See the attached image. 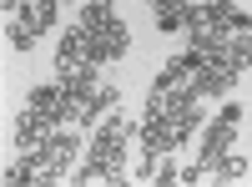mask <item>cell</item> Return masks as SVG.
I'll return each instance as SVG.
<instances>
[{
  "instance_id": "obj_15",
  "label": "cell",
  "mask_w": 252,
  "mask_h": 187,
  "mask_svg": "<svg viewBox=\"0 0 252 187\" xmlns=\"http://www.w3.org/2000/svg\"><path fill=\"white\" fill-rule=\"evenodd\" d=\"M202 5H217V0H202Z\"/></svg>"
},
{
  "instance_id": "obj_11",
  "label": "cell",
  "mask_w": 252,
  "mask_h": 187,
  "mask_svg": "<svg viewBox=\"0 0 252 187\" xmlns=\"http://www.w3.org/2000/svg\"><path fill=\"white\" fill-rule=\"evenodd\" d=\"M177 182H187V187H197V182H212V172H207V162H187Z\"/></svg>"
},
{
  "instance_id": "obj_1",
  "label": "cell",
  "mask_w": 252,
  "mask_h": 187,
  "mask_svg": "<svg viewBox=\"0 0 252 187\" xmlns=\"http://www.w3.org/2000/svg\"><path fill=\"white\" fill-rule=\"evenodd\" d=\"M81 137L71 132V127H56L46 142H40L35 152H26L31 162H35V187H56L61 177H71V167L81 162Z\"/></svg>"
},
{
  "instance_id": "obj_7",
  "label": "cell",
  "mask_w": 252,
  "mask_h": 187,
  "mask_svg": "<svg viewBox=\"0 0 252 187\" xmlns=\"http://www.w3.org/2000/svg\"><path fill=\"white\" fill-rule=\"evenodd\" d=\"M222 66L232 71V76L252 71V36H227V46H222Z\"/></svg>"
},
{
  "instance_id": "obj_16",
  "label": "cell",
  "mask_w": 252,
  "mask_h": 187,
  "mask_svg": "<svg viewBox=\"0 0 252 187\" xmlns=\"http://www.w3.org/2000/svg\"><path fill=\"white\" fill-rule=\"evenodd\" d=\"M247 157H252V152H247Z\"/></svg>"
},
{
  "instance_id": "obj_8",
  "label": "cell",
  "mask_w": 252,
  "mask_h": 187,
  "mask_svg": "<svg viewBox=\"0 0 252 187\" xmlns=\"http://www.w3.org/2000/svg\"><path fill=\"white\" fill-rule=\"evenodd\" d=\"M207 172H212V182H237V177L252 172V157H242V152H222Z\"/></svg>"
},
{
  "instance_id": "obj_13",
  "label": "cell",
  "mask_w": 252,
  "mask_h": 187,
  "mask_svg": "<svg viewBox=\"0 0 252 187\" xmlns=\"http://www.w3.org/2000/svg\"><path fill=\"white\" fill-rule=\"evenodd\" d=\"M0 5H5V15H15L20 5H26V0H0Z\"/></svg>"
},
{
  "instance_id": "obj_10",
  "label": "cell",
  "mask_w": 252,
  "mask_h": 187,
  "mask_svg": "<svg viewBox=\"0 0 252 187\" xmlns=\"http://www.w3.org/2000/svg\"><path fill=\"white\" fill-rule=\"evenodd\" d=\"M177 177H182V167H177V152L157 157V167H152V182H157V187H172Z\"/></svg>"
},
{
  "instance_id": "obj_6",
  "label": "cell",
  "mask_w": 252,
  "mask_h": 187,
  "mask_svg": "<svg viewBox=\"0 0 252 187\" xmlns=\"http://www.w3.org/2000/svg\"><path fill=\"white\" fill-rule=\"evenodd\" d=\"M116 0H86V5H81V20H76V26L81 31H86V36H96V31H111L116 26Z\"/></svg>"
},
{
  "instance_id": "obj_9",
  "label": "cell",
  "mask_w": 252,
  "mask_h": 187,
  "mask_svg": "<svg viewBox=\"0 0 252 187\" xmlns=\"http://www.w3.org/2000/svg\"><path fill=\"white\" fill-rule=\"evenodd\" d=\"M121 107V91L116 86H96V96L86 101V112H81V127H91V121H101L106 112H116Z\"/></svg>"
},
{
  "instance_id": "obj_2",
  "label": "cell",
  "mask_w": 252,
  "mask_h": 187,
  "mask_svg": "<svg viewBox=\"0 0 252 187\" xmlns=\"http://www.w3.org/2000/svg\"><path fill=\"white\" fill-rule=\"evenodd\" d=\"M86 51H91V61H96V66H106V61H121L126 51H131V26H126V20H116L111 31L86 36Z\"/></svg>"
},
{
  "instance_id": "obj_5",
  "label": "cell",
  "mask_w": 252,
  "mask_h": 187,
  "mask_svg": "<svg viewBox=\"0 0 252 187\" xmlns=\"http://www.w3.org/2000/svg\"><path fill=\"white\" fill-rule=\"evenodd\" d=\"M51 132H56L51 116H40L35 107H20V116H15V147H20V152H35Z\"/></svg>"
},
{
  "instance_id": "obj_12",
  "label": "cell",
  "mask_w": 252,
  "mask_h": 187,
  "mask_svg": "<svg viewBox=\"0 0 252 187\" xmlns=\"http://www.w3.org/2000/svg\"><path fill=\"white\" fill-rule=\"evenodd\" d=\"M227 36H252V15H247V10H237L232 20H227Z\"/></svg>"
},
{
  "instance_id": "obj_3",
  "label": "cell",
  "mask_w": 252,
  "mask_h": 187,
  "mask_svg": "<svg viewBox=\"0 0 252 187\" xmlns=\"http://www.w3.org/2000/svg\"><path fill=\"white\" fill-rule=\"evenodd\" d=\"M232 137H237V121H227V116H212L202 127V147H197V162H212L222 157V152H232Z\"/></svg>"
},
{
  "instance_id": "obj_4",
  "label": "cell",
  "mask_w": 252,
  "mask_h": 187,
  "mask_svg": "<svg viewBox=\"0 0 252 187\" xmlns=\"http://www.w3.org/2000/svg\"><path fill=\"white\" fill-rule=\"evenodd\" d=\"M86 61H91V51H86V31L81 26L56 36V76H71L76 66H86Z\"/></svg>"
},
{
  "instance_id": "obj_14",
  "label": "cell",
  "mask_w": 252,
  "mask_h": 187,
  "mask_svg": "<svg viewBox=\"0 0 252 187\" xmlns=\"http://www.w3.org/2000/svg\"><path fill=\"white\" fill-rule=\"evenodd\" d=\"M40 5H51V10H61V0H40Z\"/></svg>"
}]
</instances>
